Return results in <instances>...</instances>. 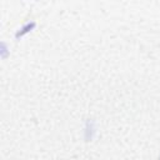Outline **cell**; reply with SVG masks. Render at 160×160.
<instances>
[{
    "label": "cell",
    "mask_w": 160,
    "mask_h": 160,
    "mask_svg": "<svg viewBox=\"0 0 160 160\" xmlns=\"http://www.w3.org/2000/svg\"><path fill=\"white\" fill-rule=\"evenodd\" d=\"M35 28V22L34 21H31V22H28V24H25L16 34H15V38L16 39H19V38H22L25 34H28V32H30L32 29Z\"/></svg>",
    "instance_id": "1"
},
{
    "label": "cell",
    "mask_w": 160,
    "mask_h": 160,
    "mask_svg": "<svg viewBox=\"0 0 160 160\" xmlns=\"http://www.w3.org/2000/svg\"><path fill=\"white\" fill-rule=\"evenodd\" d=\"M95 132V128H94V121L88 120L86 121V126H85V138L86 140H91Z\"/></svg>",
    "instance_id": "2"
},
{
    "label": "cell",
    "mask_w": 160,
    "mask_h": 160,
    "mask_svg": "<svg viewBox=\"0 0 160 160\" xmlns=\"http://www.w3.org/2000/svg\"><path fill=\"white\" fill-rule=\"evenodd\" d=\"M1 56L2 58L6 56V45L5 44H1Z\"/></svg>",
    "instance_id": "3"
}]
</instances>
